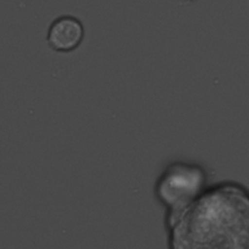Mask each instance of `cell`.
<instances>
[{"instance_id":"cell-1","label":"cell","mask_w":249,"mask_h":249,"mask_svg":"<svg viewBox=\"0 0 249 249\" xmlns=\"http://www.w3.org/2000/svg\"><path fill=\"white\" fill-rule=\"evenodd\" d=\"M167 231L174 249H249V189L235 181L205 187Z\"/></svg>"},{"instance_id":"cell-2","label":"cell","mask_w":249,"mask_h":249,"mask_svg":"<svg viewBox=\"0 0 249 249\" xmlns=\"http://www.w3.org/2000/svg\"><path fill=\"white\" fill-rule=\"evenodd\" d=\"M207 172L202 165L190 161H172L155 183L154 193L164 206L165 229H170L186 208L206 187Z\"/></svg>"},{"instance_id":"cell-3","label":"cell","mask_w":249,"mask_h":249,"mask_svg":"<svg viewBox=\"0 0 249 249\" xmlns=\"http://www.w3.org/2000/svg\"><path fill=\"white\" fill-rule=\"evenodd\" d=\"M85 38V27L81 19L72 15L55 18L49 25L47 43L58 53H70L80 47Z\"/></svg>"},{"instance_id":"cell-4","label":"cell","mask_w":249,"mask_h":249,"mask_svg":"<svg viewBox=\"0 0 249 249\" xmlns=\"http://www.w3.org/2000/svg\"><path fill=\"white\" fill-rule=\"evenodd\" d=\"M186 2H190V3H192V2H196V1H197V0H185Z\"/></svg>"}]
</instances>
